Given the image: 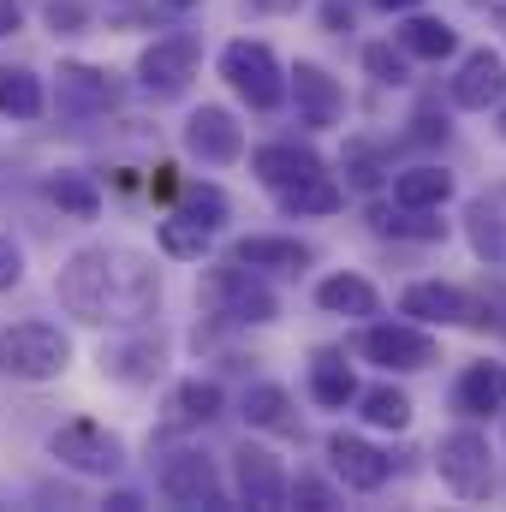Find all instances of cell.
Returning a JSON list of instances; mask_svg holds the SVG:
<instances>
[{"instance_id":"obj_34","label":"cell","mask_w":506,"mask_h":512,"mask_svg":"<svg viewBox=\"0 0 506 512\" xmlns=\"http://www.w3.org/2000/svg\"><path fill=\"white\" fill-rule=\"evenodd\" d=\"M346 167H352V185H364V191L381 179V161H376L370 143H352V149H346Z\"/></svg>"},{"instance_id":"obj_22","label":"cell","mask_w":506,"mask_h":512,"mask_svg":"<svg viewBox=\"0 0 506 512\" xmlns=\"http://www.w3.org/2000/svg\"><path fill=\"white\" fill-rule=\"evenodd\" d=\"M0 114L36 120V114H42V78L24 72V66H0Z\"/></svg>"},{"instance_id":"obj_20","label":"cell","mask_w":506,"mask_h":512,"mask_svg":"<svg viewBox=\"0 0 506 512\" xmlns=\"http://www.w3.org/2000/svg\"><path fill=\"white\" fill-rule=\"evenodd\" d=\"M316 304L334 310V316H376V286L358 280V274H328L316 286Z\"/></svg>"},{"instance_id":"obj_30","label":"cell","mask_w":506,"mask_h":512,"mask_svg":"<svg viewBox=\"0 0 506 512\" xmlns=\"http://www.w3.org/2000/svg\"><path fill=\"white\" fill-rule=\"evenodd\" d=\"M310 393H316L322 405H346V399H358V382H352V370H346V364L322 358V364H316V376H310Z\"/></svg>"},{"instance_id":"obj_10","label":"cell","mask_w":506,"mask_h":512,"mask_svg":"<svg viewBox=\"0 0 506 512\" xmlns=\"http://www.w3.org/2000/svg\"><path fill=\"white\" fill-rule=\"evenodd\" d=\"M185 149L197 155V161H239L245 155V137L233 126V114L227 108H197L191 120H185Z\"/></svg>"},{"instance_id":"obj_21","label":"cell","mask_w":506,"mask_h":512,"mask_svg":"<svg viewBox=\"0 0 506 512\" xmlns=\"http://www.w3.org/2000/svg\"><path fill=\"white\" fill-rule=\"evenodd\" d=\"M233 262H245V268H274V274H298L310 251L298 245V239H239V251Z\"/></svg>"},{"instance_id":"obj_11","label":"cell","mask_w":506,"mask_h":512,"mask_svg":"<svg viewBox=\"0 0 506 512\" xmlns=\"http://www.w3.org/2000/svg\"><path fill=\"white\" fill-rule=\"evenodd\" d=\"M453 102L459 108H495V102H506V66L501 54H489V48H477L465 66H459V78H453Z\"/></svg>"},{"instance_id":"obj_27","label":"cell","mask_w":506,"mask_h":512,"mask_svg":"<svg viewBox=\"0 0 506 512\" xmlns=\"http://www.w3.org/2000/svg\"><path fill=\"white\" fill-rule=\"evenodd\" d=\"M48 197H54L60 209H72L78 221H90V215L102 209V197H96V185H90L84 173H54V179H48Z\"/></svg>"},{"instance_id":"obj_41","label":"cell","mask_w":506,"mask_h":512,"mask_svg":"<svg viewBox=\"0 0 506 512\" xmlns=\"http://www.w3.org/2000/svg\"><path fill=\"white\" fill-rule=\"evenodd\" d=\"M251 6H262V12H280V6H292V0H251Z\"/></svg>"},{"instance_id":"obj_17","label":"cell","mask_w":506,"mask_h":512,"mask_svg":"<svg viewBox=\"0 0 506 512\" xmlns=\"http://www.w3.org/2000/svg\"><path fill=\"white\" fill-rule=\"evenodd\" d=\"M251 167L262 173V185H274V191H286V185H298V179H316V173H322V161H316L310 149H298V143H268V149H256Z\"/></svg>"},{"instance_id":"obj_25","label":"cell","mask_w":506,"mask_h":512,"mask_svg":"<svg viewBox=\"0 0 506 512\" xmlns=\"http://www.w3.org/2000/svg\"><path fill=\"white\" fill-rule=\"evenodd\" d=\"M173 197H179V215L197 221L203 233H215V227L227 221V197H221V185H185V191H173Z\"/></svg>"},{"instance_id":"obj_18","label":"cell","mask_w":506,"mask_h":512,"mask_svg":"<svg viewBox=\"0 0 506 512\" xmlns=\"http://www.w3.org/2000/svg\"><path fill=\"white\" fill-rule=\"evenodd\" d=\"M459 411H471V417L506 411V370L501 364H471L459 376Z\"/></svg>"},{"instance_id":"obj_40","label":"cell","mask_w":506,"mask_h":512,"mask_svg":"<svg viewBox=\"0 0 506 512\" xmlns=\"http://www.w3.org/2000/svg\"><path fill=\"white\" fill-rule=\"evenodd\" d=\"M376 6H387V12H411V6H423V0H376Z\"/></svg>"},{"instance_id":"obj_39","label":"cell","mask_w":506,"mask_h":512,"mask_svg":"<svg viewBox=\"0 0 506 512\" xmlns=\"http://www.w3.org/2000/svg\"><path fill=\"white\" fill-rule=\"evenodd\" d=\"M149 191H155V197H173V191H179V179H173V167H155V179H149Z\"/></svg>"},{"instance_id":"obj_31","label":"cell","mask_w":506,"mask_h":512,"mask_svg":"<svg viewBox=\"0 0 506 512\" xmlns=\"http://www.w3.org/2000/svg\"><path fill=\"white\" fill-rule=\"evenodd\" d=\"M203 245H209V233H203L197 221H185V215L161 221V251L167 256H203Z\"/></svg>"},{"instance_id":"obj_42","label":"cell","mask_w":506,"mask_h":512,"mask_svg":"<svg viewBox=\"0 0 506 512\" xmlns=\"http://www.w3.org/2000/svg\"><path fill=\"white\" fill-rule=\"evenodd\" d=\"M501 137H506V108H501Z\"/></svg>"},{"instance_id":"obj_24","label":"cell","mask_w":506,"mask_h":512,"mask_svg":"<svg viewBox=\"0 0 506 512\" xmlns=\"http://www.w3.org/2000/svg\"><path fill=\"white\" fill-rule=\"evenodd\" d=\"M399 48L417 54V60H447L453 54V30L441 18H405L399 24Z\"/></svg>"},{"instance_id":"obj_35","label":"cell","mask_w":506,"mask_h":512,"mask_svg":"<svg viewBox=\"0 0 506 512\" xmlns=\"http://www.w3.org/2000/svg\"><path fill=\"white\" fill-rule=\"evenodd\" d=\"M286 495H292L298 507H310V512H328V507H334V495H328V489H322L316 477H298V483H292Z\"/></svg>"},{"instance_id":"obj_19","label":"cell","mask_w":506,"mask_h":512,"mask_svg":"<svg viewBox=\"0 0 506 512\" xmlns=\"http://www.w3.org/2000/svg\"><path fill=\"white\" fill-rule=\"evenodd\" d=\"M447 197H453V179H447L441 167H411V173L393 179V203H399V209H417V215H423V209H441Z\"/></svg>"},{"instance_id":"obj_4","label":"cell","mask_w":506,"mask_h":512,"mask_svg":"<svg viewBox=\"0 0 506 512\" xmlns=\"http://www.w3.org/2000/svg\"><path fill=\"white\" fill-rule=\"evenodd\" d=\"M203 304H209L215 316H233V322H274V292L256 280V268H245V262L209 268Z\"/></svg>"},{"instance_id":"obj_36","label":"cell","mask_w":506,"mask_h":512,"mask_svg":"<svg viewBox=\"0 0 506 512\" xmlns=\"http://www.w3.org/2000/svg\"><path fill=\"white\" fill-rule=\"evenodd\" d=\"M24 280V256H18V245L0 233V286H18Z\"/></svg>"},{"instance_id":"obj_7","label":"cell","mask_w":506,"mask_h":512,"mask_svg":"<svg viewBox=\"0 0 506 512\" xmlns=\"http://www.w3.org/2000/svg\"><path fill=\"white\" fill-rule=\"evenodd\" d=\"M191 72H197V42L191 36H167L137 60V78H143L149 96H179L191 84Z\"/></svg>"},{"instance_id":"obj_12","label":"cell","mask_w":506,"mask_h":512,"mask_svg":"<svg viewBox=\"0 0 506 512\" xmlns=\"http://www.w3.org/2000/svg\"><path fill=\"white\" fill-rule=\"evenodd\" d=\"M292 102H298V120H304V126H334L340 108H346L340 84H334L322 66H292Z\"/></svg>"},{"instance_id":"obj_32","label":"cell","mask_w":506,"mask_h":512,"mask_svg":"<svg viewBox=\"0 0 506 512\" xmlns=\"http://www.w3.org/2000/svg\"><path fill=\"white\" fill-rule=\"evenodd\" d=\"M114 370H120L126 382H149V376L161 370V346H131V352L120 358V364H114Z\"/></svg>"},{"instance_id":"obj_37","label":"cell","mask_w":506,"mask_h":512,"mask_svg":"<svg viewBox=\"0 0 506 512\" xmlns=\"http://www.w3.org/2000/svg\"><path fill=\"white\" fill-rule=\"evenodd\" d=\"M48 24H54V30H72V24H84V6H78V0H54V6H48Z\"/></svg>"},{"instance_id":"obj_28","label":"cell","mask_w":506,"mask_h":512,"mask_svg":"<svg viewBox=\"0 0 506 512\" xmlns=\"http://www.w3.org/2000/svg\"><path fill=\"white\" fill-rule=\"evenodd\" d=\"M292 399H286V387H251L245 393V423L256 429H292Z\"/></svg>"},{"instance_id":"obj_3","label":"cell","mask_w":506,"mask_h":512,"mask_svg":"<svg viewBox=\"0 0 506 512\" xmlns=\"http://www.w3.org/2000/svg\"><path fill=\"white\" fill-rule=\"evenodd\" d=\"M221 78L251 102V108H280V96H286V72H280V60H274V48L268 42H251V36H239V42H227L221 48Z\"/></svg>"},{"instance_id":"obj_14","label":"cell","mask_w":506,"mask_h":512,"mask_svg":"<svg viewBox=\"0 0 506 512\" xmlns=\"http://www.w3.org/2000/svg\"><path fill=\"white\" fill-rule=\"evenodd\" d=\"M60 102L72 114H102V108L120 102V84L102 66H60Z\"/></svg>"},{"instance_id":"obj_15","label":"cell","mask_w":506,"mask_h":512,"mask_svg":"<svg viewBox=\"0 0 506 512\" xmlns=\"http://www.w3.org/2000/svg\"><path fill=\"white\" fill-rule=\"evenodd\" d=\"M233 459H239V495H245L251 507H280V501H286V477H280V459H274V453L239 447Z\"/></svg>"},{"instance_id":"obj_29","label":"cell","mask_w":506,"mask_h":512,"mask_svg":"<svg viewBox=\"0 0 506 512\" xmlns=\"http://www.w3.org/2000/svg\"><path fill=\"white\" fill-rule=\"evenodd\" d=\"M364 417H370L376 429H405V423H411V399H405L399 387H370V393H364Z\"/></svg>"},{"instance_id":"obj_13","label":"cell","mask_w":506,"mask_h":512,"mask_svg":"<svg viewBox=\"0 0 506 512\" xmlns=\"http://www.w3.org/2000/svg\"><path fill=\"white\" fill-rule=\"evenodd\" d=\"M328 453H334V471L352 483V489H381L387 483V471H393V459L381 453V447H370V441H358V435H334L328 441Z\"/></svg>"},{"instance_id":"obj_2","label":"cell","mask_w":506,"mask_h":512,"mask_svg":"<svg viewBox=\"0 0 506 512\" xmlns=\"http://www.w3.org/2000/svg\"><path fill=\"white\" fill-rule=\"evenodd\" d=\"M72 358V340L54 328V322H18L0 334V370L6 376H24V382H48L60 376Z\"/></svg>"},{"instance_id":"obj_16","label":"cell","mask_w":506,"mask_h":512,"mask_svg":"<svg viewBox=\"0 0 506 512\" xmlns=\"http://www.w3.org/2000/svg\"><path fill=\"white\" fill-rule=\"evenodd\" d=\"M399 310L417 316V322H465V316H471L465 292H459V286H441V280H417V286H405Z\"/></svg>"},{"instance_id":"obj_6","label":"cell","mask_w":506,"mask_h":512,"mask_svg":"<svg viewBox=\"0 0 506 512\" xmlns=\"http://www.w3.org/2000/svg\"><path fill=\"white\" fill-rule=\"evenodd\" d=\"M54 459L60 465H72V471H90V477H114L120 465H126V453H120V441L102 429V423H66V429H54Z\"/></svg>"},{"instance_id":"obj_5","label":"cell","mask_w":506,"mask_h":512,"mask_svg":"<svg viewBox=\"0 0 506 512\" xmlns=\"http://www.w3.org/2000/svg\"><path fill=\"white\" fill-rule=\"evenodd\" d=\"M435 465H441V483L459 495V501H483L495 489V471H489V441L477 429H453L441 447H435Z\"/></svg>"},{"instance_id":"obj_9","label":"cell","mask_w":506,"mask_h":512,"mask_svg":"<svg viewBox=\"0 0 506 512\" xmlns=\"http://www.w3.org/2000/svg\"><path fill=\"white\" fill-rule=\"evenodd\" d=\"M364 358L381 364V370H423V364H435V340L423 334V328H370L364 334Z\"/></svg>"},{"instance_id":"obj_33","label":"cell","mask_w":506,"mask_h":512,"mask_svg":"<svg viewBox=\"0 0 506 512\" xmlns=\"http://www.w3.org/2000/svg\"><path fill=\"white\" fill-rule=\"evenodd\" d=\"M364 66L376 72L381 84H405V60L387 48V42H376V48H364Z\"/></svg>"},{"instance_id":"obj_26","label":"cell","mask_w":506,"mask_h":512,"mask_svg":"<svg viewBox=\"0 0 506 512\" xmlns=\"http://www.w3.org/2000/svg\"><path fill=\"white\" fill-rule=\"evenodd\" d=\"M221 417V387L215 382H185L173 393V423H209Z\"/></svg>"},{"instance_id":"obj_38","label":"cell","mask_w":506,"mask_h":512,"mask_svg":"<svg viewBox=\"0 0 506 512\" xmlns=\"http://www.w3.org/2000/svg\"><path fill=\"white\" fill-rule=\"evenodd\" d=\"M18 24H24V6L18 0H0V36H12Z\"/></svg>"},{"instance_id":"obj_23","label":"cell","mask_w":506,"mask_h":512,"mask_svg":"<svg viewBox=\"0 0 506 512\" xmlns=\"http://www.w3.org/2000/svg\"><path fill=\"white\" fill-rule=\"evenodd\" d=\"M280 203H286L292 215H334V209L346 203V191H340L328 173H316V179H298V185H286V191H280Z\"/></svg>"},{"instance_id":"obj_1","label":"cell","mask_w":506,"mask_h":512,"mask_svg":"<svg viewBox=\"0 0 506 512\" xmlns=\"http://www.w3.org/2000/svg\"><path fill=\"white\" fill-rule=\"evenodd\" d=\"M60 304L84 322H143L161 298V280L155 268L137 251H120V245H90L66 262V274L54 280Z\"/></svg>"},{"instance_id":"obj_8","label":"cell","mask_w":506,"mask_h":512,"mask_svg":"<svg viewBox=\"0 0 506 512\" xmlns=\"http://www.w3.org/2000/svg\"><path fill=\"white\" fill-rule=\"evenodd\" d=\"M161 489H167V501H179V507H221L227 495H221V477H215V465L203 459V453H173L167 465H161Z\"/></svg>"}]
</instances>
